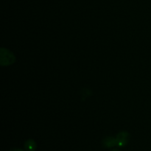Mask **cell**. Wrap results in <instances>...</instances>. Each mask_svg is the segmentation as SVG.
Segmentation results:
<instances>
[{"instance_id":"obj_1","label":"cell","mask_w":151,"mask_h":151,"mask_svg":"<svg viewBox=\"0 0 151 151\" xmlns=\"http://www.w3.org/2000/svg\"><path fill=\"white\" fill-rule=\"evenodd\" d=\"M15 56L13 53L6 49L1 48V64L2 66H8L14 63Z\"/></svg>"},{"instance_id":"obj_4","label":"cell","mask_w":151,"mask_h":151,"mask_svg":"<svg viewBox=\"0 0 151 151\" xmlns=\"http://www.w3.org/2000/svg\"><path fill=\"white\" fill-rule=\"evenodd\" d=\"M24 148L26 151H35L36 143L33 139H28L24 144Z\"/></svg>"},{"instance_id":"obj_2","label":"cell","mask_w":151,"mask_h":151,"mask_svg":"<svg viewBox=\"0 0 151 151\" xmlns=\"http://www.w3.org/2000/svg\"><path fill=\"white\" fill-rule=\"evenodd\" d=\"M116 145L118 147H124L128 144L130 139V134L127 131H122L119 133L116 137Z\"/></svg>"},{"instance_id":"obj_3","label":"cell","mask_w":151,"mask_h":151,"mask_svg":"<svg viewBox=\"0 0 151 151\" xmlns=\"http://www.w3.org/2000/svg\"><path fill=\"white\" fill-rule=\"evenodd\" d=\"M103 144L105 147L110 148L116 145V138H114L112 137H108L103 139Z\"/></svg>"},{"instance_id":"obj_6","label":"cell","mask_w":151,"mask_h":151,"mask_svg":"<svg viewBox=\"0 0 151 151\" xmlns=\"http://www.w3.org/2000/svg\"><path fill=\"white\" fill-rule=\"evenodd\" d=\"M112 151H119L118 150H113Z\"/></svg>"},{"instance_id":"obj_5","label":"cell","mask_w":151,"mask_h":151,"mask_svg":"<svg viewBox=\"0 0 151 151\" xmlns=\"http://www.w3.org/2000/svg\"><path fill=\"white\" fill-rule=\"evenodd\" d=\"M10 151H24V150L20 148H14V149H12V150H10Z\"/></svg>"}]
</instances>
